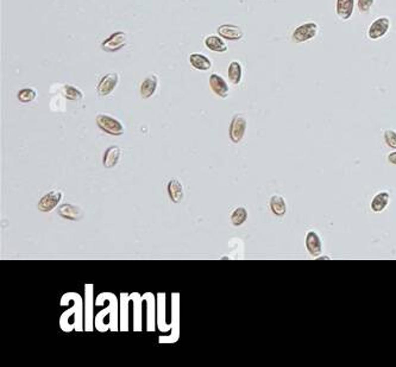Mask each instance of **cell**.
Returning a JSON list of instances; mask_svg holds the SVG:
<instances>
[{
  "mask_svg": "<svg viewBox=\"0 0 396 367\" xmlns=\"http://www.w3.org/2000/svg\"><path fill=\"white\" fill-rule=\"evenodd\" d=\"M62 196H64V195H62L61 191L58 190L49 191L48 194L44 195V196L40 200V202H38V210H41V212L43 213L52 212V210L60 203Z\"/></svg>",
  "mask_w": 396,
  "mask_h": 367,
  "instance_id": "9c48e42d",
  "label": "cell"
},
{
  "mask_svg": "<svg viewBox=\"0 0 396 367\" xmlns=\"http://www.w3.org/2000/svg\"><path fill=\"white\" fill-rule=\"evenodd\" d=\"M218 34L221 38L227 41H238L244 36L243 30L233 24H224L218 28Z\"/></svg>",
  "mask_w": 396,
  "mask_h": 367,
  "instance_id": "4fadbf2b",
  "label": "cell"
},
{
  "mask_svg": "<svg viewBox=\"0 0 396 367\" xmlns=\"http://www.w3.org/2000/svg\"><path fill=\"white\" fill-rule=\"evenodd\" d=\"M36 91L35 89H31V88H24V89H20L19 92H18V100L20 102H24V104H28V102H31L34 101L36 99Z\"/></svg>",
  "mask_w": 396,
  "mask_h": 367,
  "instance_id": "f1b7e54d",
  "label": "cell"
},
{
  "mask_svg": "<svg viewBox=\"0 0 396 367\" xmlns=\"http://www.w3.org/2000/svg\"><path fill=\"white\" fill-rule=\"evenodd\" d=\"M143 301L144 303H145V310H146V330H148V332H154L156 324L155 296L151 293H146L143 295Z\"/></svg>",
  "mask_w": 396,
  "mask_h": 367,
  "instance_id": "ba28073f",
  "label": "cell"
},
{
  "mask_svg": "<svg viewBox=\"0 0 396 367\" xmlns=\"http://www.w3.org/2000/svg\"><path fill=\"white\" fill-rule=\"evenodd\" d=\"M190 62L192 67L201 71L208 70V69H211L212 67V62L209 61L208 57L205 55H201V54H192L190 56Z\"/></svg>",
  "mask_w": 396,
  "mask_h": 367,
  "instance_id": "44dd1931",
  "label": "cell"
},
{
  "mask_svg": "<svg viewBox=\"0 0 396 367\" xmlns=\"http://www.w3.org/2000/svg\"><path fill=\"white\" fill-rule=\"evenodd\" d=\"M130 301L132 303V311H133V330L140 332L142 330V315H143V296L139 294L132 293L130 295Z\"/></svg>",
  "mask_w": 396,
  "mask_h": 367,
  "instance_id": "8992f818",
  "label": "cell"
},
{
  "mask_svg": "<svg viewBox=\"0 0 396 367\" xmlns=\"http://www.w3.org/2000/svg\"><path fill=\"white\" fill-rule=\"evenodd\" d=\"M85 330L92 332L93 329V285L86 284L85 287Z\"/></svg>",
  "mask_w": 396,
  "mask_h": 367,
  "instance_id": "30bf717a",
  "label": "cell"
},
{
  "mask_svg": "<svg viewBox=\"0 0 396 367\" xmlns=\"http://www.w3.org/2000/svg\"><path fill=\"white\" fill-rule=\"evenodd\" d=\"M385 140L389 147L396 150V132L393 130L385 131Z\"/></svg>",
  "mask_w": 396,
  "mask_h": 367,
  "instance_id": "f546056e",
  "label": "cell"
},
{
  "mask_svg": "<svg viewBox=\"0 0 396 367\" xmlns=\"http://www.w3.org/2000/svg\"><path fill=\"white\" fill-rule=\"evenodd\" d=\"M168 194L174 203H180L184 198V186L178 180H170L168 183Z\"/></svg>",
  "mask_w": 396,
  "mask_h": 367,
  "instance_id": "ffe728a7",
  "label": "cell"
},
{
  "mask_svg": "<svg viewBox=\"0 0 396 367\" xmlns=\"http://www.w3.org/2000/svg\"><path fill=\"white\" fill-rule=\"evenodd\" d=\"M248 219V212L244 207H238L231 215V222L233 226H242Z\"/></svg>",
  "mask_w": 396,
  "mask_h": 367,
  "instance_id": "83f0119b",
  "label": "cell"
},
{
  "mask_svg": "<svg viewBox=\"0 0 396 367\" xmlns=\"http://www.w3.org/2000/svg\"><path fill=\"white\" fill-rule=\"evenodd\" d=\"M128 36L125 32L118 31L115 32L113 35H111L109 38H106L101 44V49L107 51V53H113V51H118L127 46Z\"/></svg>",
  "mask_w": 396,
  "mask_h": 367,
  "instance_id": "5b68a950",
  "label": "cell"
},
{
  "mask_svg": "<svg viewBox=\"0 0 396 367\" xmlns=\"http://www.w3.org/2000/svg\"><path fill=\"white\" fill-rule=\"evenodd\" d=\"M227 74H229L230 82L232 83V85H238V83L242 81V76H243V69L241 63L237 61L231 62Z\"/></svg>",
  "mask_w": 396,
  "mask_h": 367,
  "instance_id": "484cf974",
  "label": "cell"
},
{
  "mask_svg": "<svg viewBox=\"0 0 396 367\" xmlns=\"http://www.w3.org/2000/svg\"><path fill=\"white\" fill-rule=\"evenodd\" d=\"M61 93L66 99H68V100H71V101H77V100H81V99H83L82 92L79 91L76 87L70 86V85L62 86Z\"/></svg>",
  "mask_w": 396,
  "mask_h": 367,
  "instance_id": "4316f807",
  "label": "cell"
},
{
  "mask_svg": "<svg viewBox=\"0 0 396 367\" xmlns=\"http://www.w3.org/2000/svg\"><path fill=\"white\" fill-rule=\"evenodd\" d=\"M209 86H211V89L220 98H227V94H229V86H227L226 81H225L220 75L218 74H212L209 76Z\"/></svg>",
  "mask_w": 396,
  "mask_h": 367,
  "instance_id": "9a60e30c",
  "label": "cell"
},
{
  "mask_svg": "<svg viewBox=\"0 0 396 367\" xmlns=\"http://www.w3.org/2000/svg\"><path fill=\"white\" fill-rule=\"evenodd\" d=\"M59 214L62 218L67 219V220L79 221L83 218V210L82 208L77 206H71V204H62L59 208Z\"/></svg>",
  "mask_w": 396,
  "mask_h": 367,
  "instance_id": "2e32d148",
  "label": "cell"
},
{
  "mask_svg": "<svg viewBox=\"0 0 396 367\" xmlns=\"http://www.w3.org/2000/svg\"><path fill=\"white\" fill-rule=\"evenodd\" d=\"M119 82V75L117 73L106 74L105 76L99 81L97 92L100 96H107L115 91V88Z\"/></svg>",
  "mask_w": 396,
  "mask_h": 367,
  "instance_id": "52a82bcc",
  "label": "cell"
},
{
  "mask_svg": "<svg viewBox=\"0 0 396 367\" xmlns=\"http://www.w3.org/2000/svg\"><path fill=\"white\" fill-rule=\"evenodd\" d=\"M306 248L313 257H319L322 253V240L316 232H308L306 236Z\"/></svg>",
  "mask_w": 396,
  "mask_h": 367,
  "instance_id": "e0dca14e",
  "label": "cell"
},
{
  "mask_svg": "<svg viewBox=\"0 0 396 367\" xmlns=\"http://www.w3.org/2000/svg\"><path fill=\"white\" fill-rule=\"evenodd\" d=\"M388 162H389V163L396 165V151L389 153V155H388Z\"/></svg>",
  "mask_w": 396,
  "mask_h": 367,
  "instance_id": "1f68e13d",
  "label": "cell"
},
{
  "mask_svg": "<svg viewBox=\"0 0 396 367\" xmlns=\"http://www.w3.org/2000/svg\"><path fill=\"white\" fill-rule=\"evenodd\" d=\"M205 44L209 50L215 51V53H225V51H227L226 44L224 43L221 37H218V36H208L205 40Z\"/></svg>",
  "mask_w": 396,
  "mask_h": 367,
  "instance_id": "d4e9b609",
  "label": "cell"
},
{
  "mask_svg": "<svg viewBox=\"0 0 396 367\" xmlns=\"http://www.w3.org/2000/svg\"><path fill=\"white\" fill-rule=\"evenodd\" d=\"M389 26H391L389 18L381 17L379 19L375 20V22L370 25L368 31V35L369 37H370V40H379V38L383 37V36L388 32Z\"/></svg>",
  "mask_w": 396,
  "mask_h": 367,
  "instance_id": "8fae6325",
  "label": "cell"
},
{
  "mask_svg": "<svg viewBox=\"0 0 396 367\" xmlns=\"http://www.w3.org/2000/svg\"><path fill=\"white\" fill-rule=\"evenodd\" d=\"M157 85H158V79L156 75L151 74L149 75V76H146L142 82V85H140V95H142V98L143 99L151 98L152 94L156 92Z\"/></svg>",
  "mask_w": 396,
  "mask_h": 367,
  "instance_id": "ac0fdd59",
  "label": "cell"
},
{
  "mask_svg": "<svg viewBox=\"0 0 396 367\" xmlns=\"http://www.w3.org/2000/svg\"><path fill=\"white\" fill-rule=\"evenodd\" d=\"M355 8V0H337L335 12L338 17L343 20L350 19Z\"/></svg>",
  "mask_w": 396,
  "mask_h": 367,
  "instance_id": "d6986e66",
  "label": "cell"
},
{
  "mask_svg": "<svg viewBox=\"0 0 396 367\" xmlns=\"http://www.w3.org/2000/svg\"><path fill=\"white\" fill-rule=\"evenodd\" d=\"M129 305H130V296L128 294H122L119 297V321H121L122 332L129 330Z\"/></svg>",
  "mask_w": 396,
  "mask_h": 367,
  "instance_id": "5bb4252c",
  "label": "cell"
},
{
  "mask_svg": "<svg viewBox=\"0 0 396 367\" xmlns=\"http://www.w3.org/2000/svg\"><path fill=\"white\" fill-rule=\"evenodd\" d=\"M119 159H121V149L118 146H111L105 152L103 162L105 167L110 169V168L116 167Z\"/></svg>",
  "mask_w": 396,
  "mask_h": 367,
  "instance_id": "7402d4cb",
  "label": "cell"
},
{
  "mask_svg": "<svg viewBox=\"0 0 396 367\" xmlns=\"http://www.w3.org/2000/svg\"><path fill=\"white\" fill-rule=\"evenodd\" d=\"M318 32V25L316 23H306L302 24L294 30L292 35V40L295 43H304V42L311 41L316 37Z\"/></svg>",
  "mask_w": 396,
  "mask_h": 367,
  "instance_id": "3957f363",
  "label": "cell"
},
{
  "mask_svg": "<svg viewBox=\"0 0 396 367\" xmlns=\"http://www.w3.org/2000/svg\"><path fill=\"white\" fill-rule=\"evenodd\" d=\"M157 327L162 333H167L172 329V326H167L166 318V295H157Z\"/></svg>",
  "mask_w": 396,
  "mask_h": 367,
  "instance_id": "7c38bea8",
  "label": "cell"
},
{
  "mask_svg": "<svg viewBox=\"0 0 396 367\" xmlns=\"http://www.w3.org/2000/svg\"><path fill=\"white\" fill-rule=\"evenodd\" d=\"M97 124L100 130L106 132L111 136H122L124 133V127L119 120L112 118L107 114H98Z\"/></svg>",
  "mask_w": 396,
  "mask_h": 367,
  "instance_id": "7a4b0ae2",
  "label": "cell"
},
{
  "mask_svg": "<svg viewBox=\"0 0 396 367\" xmlns=\"http://www.w3.org/2000/svg\"><path fill=\"white\" fill-rule=\"evenodd\" d=\"M374 4V0H358V10L362 13H368L370 11L371 6Z\"/></svg>",
  "mask_w": 396,
  "mask_h": 367,
  "instance_id": "4dcf8cb0",
  "label": "cell"
},
{
  "mask_svg": "<svg viewBox=\"0 0 396 367\" xmlns=\"http://www.w3.org/2000/svg\"><path fill=\"white\" fill-rule=\"evenodd\" d=\"M389 203V192L388 191H381L380 194H377L376 196L371 201V209L375 213H380L382 210L386 209V207Z\"/></svg>",
  "mask_w": 396,
  "mask_h": 367,
  "instance_id": "603a6c76",
  "label": "cell"
},
{
  "mask_svg": "<svg viewBox=\"0 0 396 367\" xmlns=\"http://www.w3.org/2000/svg\"><path fill=\"white\" fill-rule=\"evenodd\" d=\"M247 130V119L242 114H236L230 125V139L235 144L241 143Z\"/></svg>",
  "mask_w": 396,
  "mask_h": 367,
  "instance_id": "277c9868",
  "label": "cell"
},
{
  "mask_svg": "<svg viewBox=\"0 0 396 367\" xmlns=\"http://www.w3.org/2000/svg\"><path fill=\"white\" fill-rule=\"evenodd\" d=\"M318 259H330L329 257H320V258H318Z\"/></svg>",
  "mask_w": 396,
  "mask_h": 367,
  "instance_id": "d6a6232c",
  "label": "cell"
},
{
  "mask_svg": "<svg viewBox=\"0 0 396 367\" xmlns=\"http://www.w3.org/2000/svg\"><path fill=\"white\" fill-rule=\"evenodd\" d=\"M94 324L97 330L101 333L107 332L109 329L112 332L118 330V300L113 294L111 296L110 306L97 314Z\"/></svg>",
  "mask_w": 396,
  "mask_h": 367,
  "instance_id": "6da1fadb",
  "label": "cell"
},
{
  "mask_svg": "<svg viewBox=\"0 0 396 367\" xmlns=\"http://www.w3.org/2000/svg\"><path fill=\"white\" fill-rule=\"evenodd\" d=\"M270 209L276 216H283L287 212V206L284 198L278 195H274L270 198Z\"/></svg>",
  "mask_w": 396,
  "mask_h": 367,
  "instance_id": "cb8c5ba5",
  "label": "cell"
}]
</instances>
